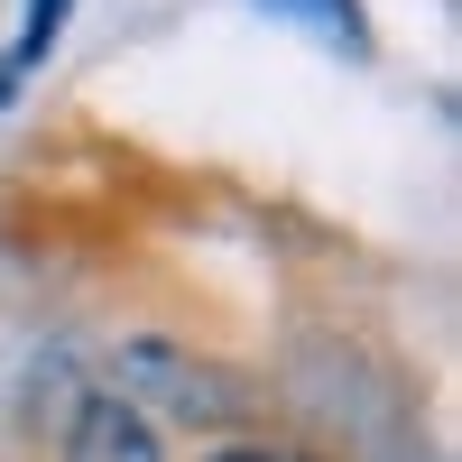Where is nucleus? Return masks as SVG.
<instances>
[{"instance_id": "obj_1", "label": "nucleus", "mask_w": 462, "mask_h": 462, "mask_svg": "<svg viewBox=\"0 0 462 462\" xmlns=\"http://www.w3.org/2000/svg\"><path fill=\"white\" fill-rule=\"evenodd\" d=\"M111 398H130L148 426H185V435H241L259 426V389L213 352H185L167 333H130L111 352Z\"/></svg>"}, {"instance_id": "obj_2", "label": "nucleus", "mask_w": 462, "mask_h": 462, "mask_svg": "<svg viewBox=\"0 0 462 462\" xmlns=\"http://www.w3.org/2000/svg\"><path fill=\"white\" fill-rule=\"evenodd\" d=\"M56 444H65V462H167L158 426H148L130 398H111V389H84V398H74V416L56 426Z\"/></svg>"}, {"instance_id": "obj_3", "label": "nucleus", "mask_w": 462, "mask_h": 462, "mask_svg": "<svg viewBox=\"0 0 462 462\" xmlns=\"http://www.w3.org/2000/svg\"><path fill=\"white\" fill-rule=\"evenodd\" d=\"M250 10H268V19H287V28H305V37H324L333 56H370V10L361 0H250Z\"/></svg>"}, {"instance_id": "obj_4", "label": "nucleus", "mask_w": 462, "mask_h": 462, "mask_svg": "<svg viewBox=\"0 0 462 462\" xmlns=\"http://www.w3.org/2000/svg\"><path fill=\"white\" fill-rule=\"evenodd\" d=\"M74 398H84V379H74V352L56 342V352H37L28 361V426H65Z\"/></svg>"}, {"instance_id": "obj_5", "label": "nucleus", "mask_w": 462, "mask_h": 462, "mask_svg": "<svg viewBox=\"0 0 462 462\" xmlns=\"http://www.w3.org/2000/svg\"><path fill=\"white\" fill-rule=\"evenodd\" d=\"M65 19H74V0H28V19H19V56H10V74H19V65H47V56H56V37H65Z\"/></svg>"}, {"instance_id": "obj_6", "label": "nucleus", "mask_w": 462, "mask_h": 462, "mask_svg": "<svg viewBox=\"0 0 462 462\" xmlns=\"http://www.w3.org/2000/svg\"><path fill=\"white\" fill-rule=\"evenodd\" d=\"M204 462H305V453H287V444H213Z\"/></svg>"}, {"instance_id": "obj_7", "label": "nucleus", "mask_w": 462, "mask_h": 462, "mask_svg": "<svg viewBox=\"0 0 462 462\" xmlns=\"http://www.w3.org/2000/svg\"><path fill=\"white\" fill-rule=\"evenodd\" d=\"M10 102H19V74H10V65H0V111H10Z\"/></svg>"}]
</instances>
